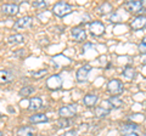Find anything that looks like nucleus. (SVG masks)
Returning <instances> with one entry per match:
<instances>
[{"instance_id": "obj_1", "label": "nucleus", "mask_w": 146, "mask_h": 136, "mask_svg": "<svg viewBox=\"0 0 146 136\" xmlns=\"http://www.w3.org/2000/svg\"><path fill=\"white\" fill-rule=\"evenodd\" d=\"M72 10H73L72 6L66 3H57L56 5L52 7V12L58 17H65L68 13H71Z\"/></svg>"}, {"instance_id": "obj_2", "label": "nucleus", "mask_w": 146, "mask_h": 136, "mask_svg": "<svg viewBox=\"0 0 146 136\" xmlns=\"http://www.w3.org/2000/svg\"><path fill=\"white\" fill-rule=\"evenodd\" d=\"M123 88H124V86H123L122 81L118 80V79H112V80H110L108 84H107V90H108V92L112 94V95H119V94H122L123 90H124Z\"/></svg>"}, {"instance_id": "obj_3", "label": "nucleus", "mask_w": 146, "mask_h": 136, "mask_svg": "<svg viewBox=\"0 0 146 136\" xmlns=\"http://www.w3.org/2000/svg\"><path fill=\"white\" fill-rule=\"evenodd\" d=\"M125 9L131 13H136V12H141V10L146 6V1H139V0H135V1H127L124 4Z\"/></svg>"}, {"instance_id": "obj_4", "label": "nucleus", "mask_w": 146, "mask_h": 136, "mask_svg": "<svg viewBox=\"0 0 146 136\" xmlns=\"http://www.w3.org/2000/svg\"><path fill=\"white\" fill-rule=\"evenodd\" d=\"M76 113H77L76 105H66V106H62L60 110H58V116L61 118H66V119L76 116Z\"/></svg>"}, {"instance_id": "obj_5", "label": "nucleus", "mask_w": 146, "mask_h": 136, "mask_svg": "<svg viewBox=\"0 0 146 136\" xmlns=\"http://www.w3.org/2000/svg\"><path fill=\"white\" fill-rule=\"evenodd\" d=\"M62 83L63 81L61 79V77L58 74H55V75H51L46 80V88L50 90H58L62 88Z\"/></svg>"}, {"instance_id": "obj_6", "label": "nucleus", "mask_w": 146, "mask_h": 136, "mask_svg": "<svg viewBox=\"0 0 146 136\" xmlns=\"http://www.w3.org/2000/svg\"><path fill=\"white\" fill-rule=\"evenodd\" d=\"M89 29H90V33L95 35V37H100L105 33V26L102 22L100 21H94L89 24Z\"/></svg>"}, {"instance_id": "obj_7", "label": "nucleus", "mask_w": 146, "mask_h": 136, "mask_svg": "<svg viewBox=\"0 0 146 136\" xmlns=\"http://www.w3.org/2000/svg\"><path fill=\"white\" fill-rule=\"evenodd\" d=\"M33 23V18L31 16H26V17H21L18 18L15 24H13V28L15 29H26V28H29Z\"/></svg>"}, {"instance_id": "obj_8", "label": "nucleus", "mask_w": 146, "mask_h": 136, "mask_svg": "<svg viewBox=\"0 0 146 136\" xmlns=\"http://www.w3.org/2000/svg\"><path fill=\"white\" fill-rule=\"evenodd\" d=\"M130 27H131V29H134V30H139L141 28H144V27H146V16L140 15L138 17H135V18L131 21Z\"/></svg>"}, {"instance_id": "obj_9", "label": "nucleus", "mask_w": 146, "mask_h": 136, "mask_svg": "<svg viewBox=\"0 0 146 136\" xmlns=\"http://www.w3.org/2000/svg\"><path fill=\"white\" fill-rule=\"evenodd\" d=\"M71 34L76 42H84L86 39V33H85L84 28H82V27H76V28H73Z\"/></svg>"}, {"instance_id": "obj_10", "label": "nucleus", "mask_w": 146, "mask_h": 136, "mask_svg": "<svg viewBox=\"0 0 146 136\" xmlns=\"http://www.w3.org/2000/svg\"><path fill=\"white\" fill-rule=\"evenodd\" d=\"M90 69H91V67H90L89 65L80 67L79 69L77 71V74H76L77 80H78V81H85L86 78H88V74H89Z\"/></svg>"}, {"instance_id": "obj_11", "label": "nucleus", "mask_w": 146, "mask_h": 136, "mask_svg": "<svg viewBox=\"0 0 146 136\" xmlns=\"http://www.w3.org/2000/svg\"><path fill=\"white\" fill-rule=\"evenodd\" d=\"M139 131V126L138 124H131V123H127L123 124L121 126V133L123 135H129V134H134Z\"/></svg>"}, {"instance_id": "obj_12", "label": "nucleus", "mask_w": 146, "mask_h": 136, "mask_svg": "<svg viewBox=\"0 0 146 136\" xmlns=\"http://www.w3.org/2000/svg\"><path fill=\"white\" fill-rule=\"evenodd\" d=\"M1 11L9 16H15L18 13V5L16 4H5L1 6Z\"/></svg>"}, {"instance_id": "obj_13", "label": "nucleus", "mask_w": 146, "mask_h": 136, "mask_svg": "<svg viewBox=\"0 0 146 136\" xmlns=\"http://www.w3.org/2000/svg\"><path fill=\"white\" fill-rule=\"evenodd\" d=\"M13 80V73L9 69L0 71V84H7Z\"/></svg>"}, {"instance_id": "obj_14", "label": "nucleus", "mask_w": 146, "mask_h": 136, "mask_svg": "<svg viewBox=\"0 0 146 136\" xmlns=\"http://www.w3.org/2000/svg\"><path fill=\"white\" fill-rule=\"evenodd\" d=\"M49 120V118L43 114V113H36V114H33L29 117V121L33 124H39V123H46Z\"/></svg>"}, {"instance_id": "obj_15", "label": "nucleus", "mask_w": 146, "mask_h": 136, "mask_svg": "<svg viewBox=\"0 0 146 136\" xmlns=\"http://www.w3.org/2000/svg\"><path fill=\"white\" fill-rule=\"evenodd\" d=\"M99 101V98L96 95H93V94H86L84 98H83V102H84V105L85 106H88V107H93L95 106L98 103Z\"/></svg>"}, {"instance_id": "obj_16", "label": "nucleus", "mask_w": 146, "mask_h": 136, "mask_svg": "<svg viewBox=\"0 0 146 136\" xmlns=\"http://www.w3.org/2000/svg\"><path fill=\"white\" fill-rule=\"evenodd\" d=\"M43 106V101L40 97H33L29 100V107L28 110H32V111H36L39 108H42Z\"/></svg>"}, {"instance_id": "obj_17", "label": "nucleus", "mask_w": 146, "mask_h": 136, "mask_svg": "<svg viewBox=\"0 0 146 136\" xmlns=\"http://www.w3.org/2000/svg\"><path fill=\"white\" fill-rule=\"evenodd\" d=\"M35 130L31 126H22L17 130V136H34Z\"/></svg>"}, {"instance_id": "obj_18", "label": "nucleus", "mask_w": 146, "mask_h": 136, "mask_svg": "<svg viewBox=\"0 0 146 136\" xmlns=\"http://www.w3.org/2000/svg\"><path fill=\"white\" fill-rule=\"evenodd\" d=\"M135 75H136V72H135V69L131 66H127L124 68V71H123V77L127 78V79H129V80L134 79Z\"/></svg>"}, {"instance_id": "obj_19", "label": "nucleus", "mask_w": 146, "mask_h": 136, "mask_svg": "<svg viewBox=\"0 0 146 136\" xmlns=\"http://www.w3.org/2000/svg\"><path fill=\"white\" fill-rule=\"evenodd\" d=\"M107 102L112 106V108H121V107L123 106V101H122V98L117 97V96H111V97H110V98L107 100Z\"/></svg>"}, {"instance_id": "obj_20", "label": "nucleus", "mask_w": 146, "mask_h": 136, "mask_svg": "<svg viewBox=\"0 0 146 136\" xmlns=\"http://www.w3.org/2000/svg\"><path fill=\"white\" fill-rule=\"evenodd\" d=\"M23 40H25V37L22 34H13L7 38L9 44H21L23 43Z\"/></svg>"}, {"instance_id": "obj_21", "label": "nucleus", "mask_w": 146, "mask_h": 136, "mask_svg": "<svg viewBox=\"0 0 146 136\" xmlns=\"http://www.w3.org/2000/svg\"><path fill=\"white\" fill-rule=\"evenodd\" d=\"M110 114V110H106V108L102 107H96L95 108V116L98 118H105Z\"/></svg>"}, {"instance_id": "obj_22", "label": "nucleus", "mask_w": 146, "mask_h": 136, "mask_svg": "<svg viewBox=\"0 0 146 136\" xmlns=\"http://www.w3.org/2000/svg\"><path fill=\"white\" fill-rule=\"evenodd\" d=\"M34 88L33 86H31V85H27V86H23V88H22L21 90H20V95H21V96H29V95L31 94H33L34 92Z\"/></svg>"}, {"instance_id": "obj_23", "label": "nucleus", "mask_w": 146, "mask_h": 136, "mask_svg": "<svg viewBox=\"0 0 146 136\" xmlns=\"http://www.w3.org/2000/svg\"><path fill=\"white\" fill-rule=\"evenodd\" d=\"M48 74V69H39V71H35V72H32V77L38 80V79H42L44 75Z\"/></svg>"}, {"instance_id": "obj_24", "label": "nucleus", "mask_w": 146, "mask_h": 136, "mask_svg": "<svg viewBox=\"0 0 146 136\" xmlns=\"http://www.w3.org/2000/svg\"><path fill=\"white\" fill-rule=\"evenodd\" d=\"M99 11L101 13H107V12H111L112 11V5L110 3H104L101 6L99 7Z\"/></svg>"}, {"instance_id": "obj_25", "label": "nucleus", "mask_w": 146, "mask_h": 136, "mask_svg": "<svg viewBox=\"0 0 146 136\" xmlns=\"http://www.w3.org/2000/svg\"><path fill=\"white\" fill-rule=\"evenodd\" d=\"M57 125L60 126V128H67V126H70V121H68L66 118H61L60 120H57Z\"/></svg>"}, {"instance_id": "obj_26", "label": "nucleus", "mask_w": 146, "mask_h": 136, "mask_svg": "<svg viewBox=\"0 0 146 136\" xmlns=\"http://www.w3.org/2000/svg\"><path fill=\"white\" fill-rule=\"evenodd\" d=\"M32 6H33V7H45V6H46V3L43 1V0H38V1H33V3H32Z\"/></svg>"}, {"instance_id": "obj_27", "label": "nucleus", "mask_w": 146, "mask_h": 136, "mask_svg": "<svg viewBox=\"0 0 146 136\" xmlns=\"http://www.w3.org/2000/svg\"><path fill=\"white\" fill-rule=\"evenodd\" d=\"M139 51L141 53H146V38H144V40L139 44Z\"/></svg>"}, {"instance_id": "obj_28", "label": "nucleus", "mask_w": 146, "mask_h": 136, "mask_svg": "<svg viewBox=\"0 0 146 136\" xmlns=\"http://www.w3.org/2000/svg\"><path fill=\"white\" fill-rule=\"evenodd\" d=\"M63 136H78V131L77 130H70V131H66Z\"/></svg>"}, {"instance_id": "obj_29", "label": "nucleus", "mask_w": 146, "mask_h": 136, "mask_svg": "<svg viewBox=\"0 0 146 136\" xmlns=\"http://www.w3.org/2000/svg\"><path fill=\"white\" fill-rule=\"evenodd\" d=\"M141 62H143V63H144V65H146V57H144V58H143V60H141Z\"/></svg>"}, {"instance_id": "obj_30", "label": "nucleus", "mask_w": 146, "mask_h": 136, "mask_svg": "<svg viewBox=\"0 0 146 136\" xmlns=\"http://www.w3.org/2000/svg\"><path fill=\"white\" fill-rule=\"evenodd\" d=\"M143 10H144L143 12H144V13H146V7H144V9H143Z\"/></svg>"}, {"instance_id": "obj_31", "label": "nucleus", "mask_w": 146, "mask_h": 136, "mask_svg": "<svg viewBox=\"0 0 146 136\" xmlns=\"http://www.w3.org/2000/svg\"><path fill=\"white\" fill-rule=\"evenodd\" d=\"M0 136H3V134H1V133H0Z\"/></svg>"}, {"instance_id": "obj_32", "label": "nucleus", "mask_w": 146, "mask_h": 136, "mask_svg": "<svg viewBox=\"0 0 146 136\" xmlns=\"http://www.w3.org/2000/svg\"><path fill=\"white\" fill-rule=\"evenodd\" d=\"M0 118H1V114H0Z\"/></svg>"}, {"instance_id": "obj_33", "label": "nucleus", "mask_w": 146, "mask_h": 136, "mask_svg": "<svg viewBox=\"0 0 146 136\" xmlns=\"http://www.w3.org/2000/svg\"><path fill=\"white\" fill-rule=\"evenodd\" d=\"M145 136H146V135H145Z\"/></svg>"}]
</instances>
